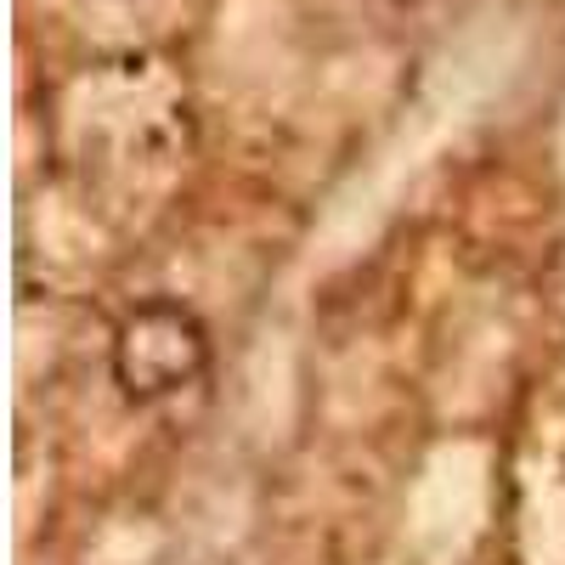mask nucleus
Masks as SVG:
<instances>
[{"mask_svg": "<svg viewBox=\"0 0 565 565\" xmlns=\"http://www.w3.org/2000/svg\"><path fill=\"white\" fill-rule=\"evenodd\" d=\"M204 367H210V328L186 300L153 295L119 317L108 373L130 407H153L186 391L193 380H204Z\"/></svg>", "mask_w": 565, "mask_h": 565, "instance_id": "f257e3e1", "label": "nucleus"}, {"mask_svg": "<svg viewBox=\"0 0 565 565\" xmlns=\"http://www.w3.org/2000/svg\"><path fill=\"white\" fill-rule=\"evenodd\" d=\"M396 7H430V0H396Z\"/></svg>", "mask_w": 565, "mask_h": 565, "instance_id": "f03ea898", "label": "nucleus"}]
</instances>
